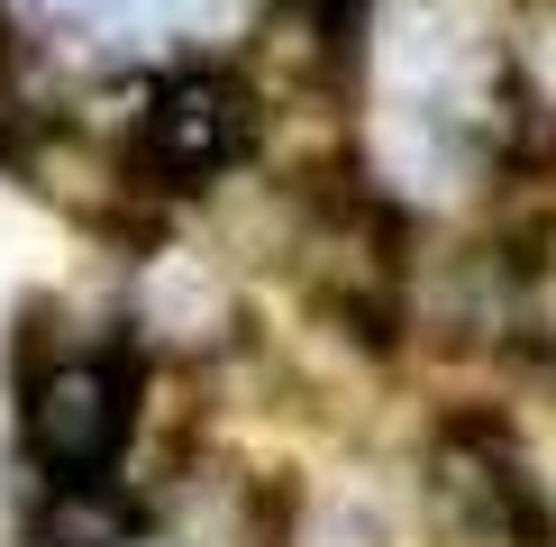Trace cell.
I'll use <instances>...</instances> for the list:
<instances>
[{"instance_id":"277c9868","label":"cell","mask_w":556,"mask_h":547,"mask_svg":"<svg viewBox=\"0 0 556 547\" xmlns=\"http://www.w3.org/2000/svg\"><path fill=\"white\" fill-rule=\"evenodd\" d=\"M247 147H256V101H247L238 74L192 64V74H174V82H147V110H137V165L165 182V192L219 182Z\"/></svg>"},{"instance_id":"6da1fadb","label":"cell","mask_w":556,"mask_h":547,"mask_svg":"<svg viewBox=\"0 0 556 547\" xmlns=\"http://www.w3.org/2000/svg\"><path fill=\"white\" fill-rule=\"evenodd\" d=\"M292 256H301V283L311 302L356 338H383L402 319V292H410V228L383 192H329L311 219L292 228Z\"/></svg>"},{"instance_id":"7c38bea8","label":"cell","mask_w":556,"mask_h":547,"mask_svg":"<svg viewBox=\"0 0 556 547\" xmlns=\"http://www.w3.org/2000/svg\"><path fill=\"white\" fill-rule=\"evenodd\" d=\"M37 18H55V28H83V37H101V28H128L147 0H28Z\"/></svg>"},{"instance_id":"5b68a950","label":"cell","mask_w":556,"mask_h":547,"mask_svg":"<svg viewBox=\"0 0 556 547\" xmlns=\"http://www.w3.org/2000/svg\"><path fill=\"white\" fill-rule=\"evenodd\" d=\"M238 46H247V101H319L346 82L356 10L346 0H265Z\"/></svg>"},{"instance_id":"ba28073f","label":"cell","mask_w":556,"mask_h":547,"mask_svg":"<svg viewBox=\"0 0 556 547\" xmlns=\"http://www.w3.org/2000/svg\"><path fill=\"white\" fill-rule=\"evenodd\" d=\"M28 538L37 547H128L137 538V511H128V493L101 484V474H55V493L37 501Z\"/></svg>"},{"instance_id":"9c48e42d","label":"cell","mask_w":556,"mask_h":547,"mask_svg":"<svg viewBox=\"0 0 556 547\" xmlns=\"http://www.w3.org/2000/svg\"><path fill=\"white\" fill-rule=\"evenodd\" d=\"M174 530L192 547H247L256 501H247V484H228V474H192V484L174 493Z\"/></svg>"},{"instance_id":"3957f363","label":"cell","mask_w":556,"mask_h":547,"mask_svg":"<svg viewBox=\"0 0 556 547\" xmlns=\"http://www.w3.org/2000/svg\"><path fill=\"white\" fill-rule=\"evenodd\" d=\"M18 429H28V456L46 474H101L119 466V447L137 438V383L119 356H55L28 374V402H18Z\"/></svg>"},{"instance_id":"8fae6325","label":"cell","mask_w":556,"mask_h":547,"mask_svg":"<svg viewBox=\"0 0 556 547\" xmlns=\"http://www.w3.org/2000/svg\"><path fill=\"white\" fill-rule=\"evenodd\" d=\"M292 547H383V530L365 511H346V501H329V511H311L292 530Z\"/></svg>"},{"instance_id":"30bf717a","label":"cell","mask_w":556,"mask_h":547,"mask_svg":"<svg viewBox=\"0 0 556 547\" xmlns=\"http://www.w3.org/2000/svg\"><path fill=\"white\" fill-rule=\"evenodd\" d=\"M155 10H165L182 37H211L219 46V37H247V18H256L265 0H155Z\"/></svg>"},{"instance_id":"8992f818","label":"cell","mask_w":556,"mask_h":547,"mask_svg":"<svg viewBox=\"0 0 556 547\" xmlns=\"http://www.w3.org/2000/svg\"><path fill=\"white\" fill-rule=\"evenodd\" d=\"M128 319L174 356L228 347V329H238V283H228V265L201 256V246H155V256L137 265V283H128Z\"/></svg>"},{"instance_id":"7a4b0ae2","label":"cell","mask_w":556,"mask_h":547,"mask_svg":"<svg viewBox=\"0 0 556 547\" xmlns=\"http://www.w3.org/2000/svg\"><path fill=\"white\" fill-rule=\"evenodd\" d=\"M429 520L447 547H539L547 520H539L529 447L493 420H456L429 447Z\"/></svg>"},{"instance_id":"52a82bcc","label":"cell","mask_w":556,"mask_h":547,"mask_svg":"<svg viewBox=\"0 0 556 547\" xmlns=\"http://www.w3.org/2000/svg\"><path fill=\"white\" fill-rule=\"evenodd\" d=\"M10 155L28 174V192L55 201L64 219H119L128 211V165L101 128H28Z\"/></svg>"}]
</instances>
